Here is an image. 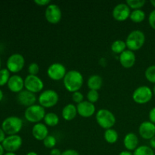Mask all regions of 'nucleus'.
Wrapping results in <instances>:
<instances>
[{
  "label": "nucleus",
  "instance_id": "f257e3e1",
  "mask_svg": "<svg viewBox=\"0 0 155 155\" xmlns=\"http://www.w3.org/2000/svg\"><path fill=\"white\" fill-rule=\"evenodd\" d=\"M83 82L84 79L83 74L76 70L68 71L64 78L63 79L64 88L71 93L78 92L83 86Z\"/></svg>",
  "mask_w": 155,
  "mask_h": 155
},
{
  "label": "nucleus",
  "instance_id": "f03ea898",
  "mask_svg": "<svg viewBox=\"0 0 155 155\" xmlns=\"http://www.w3.org/2000/svg\"><path fill=\"white\" fill-rule=\"evenodd\" d=\"M127 49L135 51L140 49L145 42V35L142 30H135L129 33L126 39Z\"/></svg>",
  "mask_w": 155,
  "mask_h": 155
},
{
  "label": "nucleus",
  "instance_id": "7ed1b4c3",
  "mask_svg": "<svg viewBox=\"0 0 155 155\" xmlns=\"http://www.w3.org/2000/svg\"><path fill=\"white\" fill-rule=\"evenodd\" d=\"M23 123L22 119L16 116H11L5 118L2 124V129L8 136L18 135L22 130Z\"/></svg>",
  "mask_w": 155,
  "mask_h": 155
},
{
  "label": "nucleus",
  "instance_id": "20e7f679",
  "mask_svg": "<svg viewBox=\"0 0 155 155\" xmlns=\"http://www.w3.org/2000/svg\"><path fill=\"white\" fill-rule=\"evenodd\" d=\"M95 120L99 127L105 130L111 129L116 124V117L114 114L105 108L100 109L96 112Z\"/></svg>",
  "mask_w": 155,
  "mask_h": 155
},
{
  "label": "nucleus",
  "instance_id": "39448f33",
  "mask_svg": "<svg viewBox=\"0 0 155 155\" xmlns=\"http://www.w3.org/2000/svg\"><path fill=\"white\" fill-rule=\"evenodd\" d=\"M45 114V110L39 104H33L30 107H27L24 111V117L28 122L32 124H38L44 119Z\"/></svg>",
  "mask_w": 155,
  "mask_h": 155
},
{
  "label": "nucleus",
  "instance_id": "423d86ee",
  "mask_svg": "<svg viewBox=\"0 0 155 155\" xmlns=\"http://www.w3.org/2000/svg\"><path fill=\"white\" fill-rule=\"evenodd\" d=\"M58 94L53 89H46L42 91L38 97L39 104L44 108H50L54 107L58 104Z\"/></svg>",
  "mask_w": 155,
  "mask_h": 155
},
{
  "label": "nucleus",
  "instance_id": "0eeeda50",
  "mask_svg": "<svg viewBox=\"0 0 155 155\" xmlns=\"http://www.w3.org/2000/svg\"><path fill=\"white\" fill-rule=\"evenodd\" d=\"M153 91L147 86H141L136 88L133 92V100L139 104H145L149 102L153 97Z\"/></svg>",
  "mask_w": 155,
  "mask_h": 155
},
{
  "label": "nucleus",
  "instance_id": "6e6552de",
  "mask_svg": "<svg viewBox=\"0 0 155 155\" xmlns=\"http://www.w3.org/2000/svg\"><path fill=\"white\" fill-rule=\"evenodd\" d=\"M25 65V59L22 54L19 53H15L11 54L6 61V67L10 73L20 72Z\"/></svg>",
  "mask_w": 155,
  "mask_h": 155
},
{
  "label": "nucleus",
  "instance_id": "1a4fd4ad",
  "mask_svg": "<svg viewBox=\"0 0 155 155\" xmlns=\"http://www.w3.org/2000/svg\"><path fill=\"white\" fill-rule=\"evenodd\" d=\"M24 88L33 93H39L43 90L44 83L38 76L27 75L24 79Z\"/></svg>",
  "mask_w": 155,
  "mask_h": 155
},
{
  "label": "nucleus",
  "instance_id": "9d476101",
  "mask_svg": "<svg viewBox=\"0 0 155 155\" xmlns=\"http://www.w3.org/2000/svg\"><path fill=\"white\" fill-rule=\"evenodd\" d=\"M67 69L61 63H53L47 69V75L54 81H59L64 78L67 74Z\"/></svg>",
  "mask_w": 155,
  "mask_h": 155
},
{
  "label": "nucleus",
  "instance_id": "9b49d317",
  "mask_svg": "<svg viewBox=\"0 0 155 155\" xmlns=\"http://www.w3.org/2000/svg\"><path fill=\"white\" fill-rule=\"evenodd\" d=\"M45 20L51 24H57L61 20L62 12L60 7L56 4H50L45 11Z\"/></svg>",
  "mask_w": 155,
  "mask_h": 155
},
{
  "label": "nucleus",
  "instance_id": "f8f14e48",
  "mask_svg": "<svg viewBox=\"0 0 155 155\" xmlns=\"http://www.w3.org/2000/svg\"><path fill=\"white\" fill-rule=\"evenodd\" d=\"M23 140L22 138L19 135H13V136H8L2 143L5 151L7 152L15 153L22 146Z\"/></svg>",
  "mask_w": 155,
  "mask_h": 155
},
{
  "label": "nucleus",
  "instance_id": "ddd939ff",
  "mask_svg": "<svg viewBox=\"0 0 155 155\" xmlns=\"http://www.w3.org/2000/svg\"><path fill=\"white\" fill-rule=\"evenodd\" d=\"M131 10L127 3H119L113 9L112 16L114 19L117 21H125L130 18Z\"/></svg>",
  "mask_w": 155,
  "mask_h": 155
},
{
  "label": "nucleus",
  "instance_id": "4468645a",
  "mask_svg": "<svg viewBox=\"0 0 155 155\" xmlns=\"http://www.w3.org/2000/svg\"><path fill=\"white\" fill-rule=\"evenodd\" d=\"M36 94L27 91V89H24L17 95V101L21 105L24 107H30L36 103Z\"/></svg>",
  "mask_w": 155,
  "mask_h": 155
},
{
  "label": "nucleus",
  "instance_id": "2eb2a0df",
  "mask_svg": "<svg viewBox=\"0 0 155 155\" xmlns=\"http://www.w3.org/2000/svg\"><path fill=\"white\" fill-rule=\"evenodd\" d=\"M77 113L83 118H89L93 116L95 113V106L88 101H83L77 105Z\"/></svg>",
  "mask_w": 155,
  "mask_h": 155
},
{
  "label": "nucleus",
  "instance_id": "dca6fc26",
  "mask_svg": "<svg viewBox=\"0 0 155 155\" xmlns=\"http://www.w3.org/2000/svg\"><path fill=\"white\" fill-rule=\"evenodd\" d=\"M139 133L142 139L150 140L155 136V124L150 121H144L139 126Z\"/></svg>",
  "mask_w": 155,
  "mask_h": 155
},
{
  "label": "nucleus",
  "instance_id": "f3484780",
  "mask_svg": "<svg viewBox=\"0 0 155 155\" xmlns=\"http://www.w3.org/2000/svg\"><path fill=\"white\" fill-rule=\"evenodd\" d=\"M136 58L134 51L129 49H127L119 55L120 63L122 65L123 68H127V69H130L134 66L136 63Z\"/></svg>",
  "mask_w": 155,
  "mask_h": 155
},
{
  "label": "nucleus",
  "instance_id": "a211bd4d",
  "mask_svg": "<svg viewBox=\"0 0 155 155\" xmlns=\"http://www.w3.org/2000/svg\"><path fill=\"white\" fill-rule=\"evenodd\" d=\"M8 88L9 90L15 93H19L24 90V80L18 74H14L11 76L8 82Z\"/></svg>",
  "mask_w": 155,
  "mask_h": 155
},
{
  "label": "nucleus",
  "instance_id": "6ab92c4d",
  "mask_svg": "<svg viewBox=\"0 0 155 155\" xmlns=\"http://www.w3.org/2000/svg\"><path fill=\"white\" fill-rule=\"evenodd\" d=\"M32 135L36 140L43 141L48 136V127L42 123L34 124L32 128Z\"/></svg>",
  "mask_w": 155,
  "mask_h": 155
},
{
  "label": "nucleus",
  "instance_id": "aec40b11",
  "mask_svg": "<svg viewBox=\"0 0 155 155\" xmlns=\"http://www.w3.org/2000/svg\"><path fill=\"white\" fill-rule=\"evenodd\" d=\"M139 138L133 133H129L124 136V145L129 151H134L139 147Z\"/></svg>",
  "mask_w": 155,
  "mask_h": 155
},
{
  "label": "nucleus",
  "instance_id": "412c9836",
  "mask_svg": "<svg viewBox=\"0 0 155 155\" xmlns=\"http://www.w3.org/2000/svg\"><path fill=\"white\" fill-rule=\"evenodd\" d=\"M77 114H78V113H77V106H75L72 103L66 104L62 109V117L66 121L73 120L77 117Z\"/></svg>",
  "mask_w": 155,
  "mask_h": 155
},
{
  "label": "nucleus",
  "instance_id": "4be33fe9",
  "mask_svg": "<svg viewBox=\"0 0 155 155\" xmlns=\"http://www.w3.org/2000/svg\"><path fill=\"white\" fill-rule=\"evenodd\" d=\"M103 84L102 77L99 75H92L87 80V86L89 90H99Z\"/></svg>",
  "mask_w": 155,
  "mask_h": 155
},
{
  "label": "nucleus",
  "instance_id": "5701e85b",
  "mask_svg": "<svg viewBox=\"0 0 155 155\" xmlns=\"http://www.w3.org/2000/svg\"><path fill=\"white\" fill-rule=\"evenodd\" d=\"M43 120L47 127H54L59 124V117L57 114L49 112V113H46Z\"/></svg>",
  "mask_w": 155,
  "mask_h": 155
},
{
  "label": "nucleus",
  "instance_id": "b1692460",
  "mask_svg": "<svg viewBox=\"0 0 155 155\" xmlns=\"http://www.w3.org/2000/svg\"><path fill=\"white\" fill-rule=\"evenodd\" d=\"M110 48L114 53L120 54L121 53L127 50V44H126L125 41L117 39V40L114 41L113 43L111 44Z\"/></svg>",
  "mask_w": 155,
  "mask_h": 155
},
{
  "label": "nucleus",
  "instance_id": "393cba45",
  "mask_svg": "<svg viewBox=\"0 0 155 155\" xmlns=\"http://www.w3.org/2000/svg\"><path fill=\"white\" fill-rule=\"evenodd\" d=\"M104 140H105L107 143L114 144L117 142L119 136H118L117 132L111 128L105 130L104 134Z\"/></svg>",
  "mask_w": 155,
  "mask_h": 155
},
{
  "label": "nucleus",
  "instance_id": "a878e982",
  "mask_svg": "<svg viewBox=\"0 0 155 155\" xmlns=\"http://www.w3.org/2000/svg\"><path fill=\"white\" fill-rule=\"evenodd\" d=\"M145 13L142 9L133 10L130 14V19L134 23H141L145 20Z\"/></svg>",
  "mask_w": 155,
  "mask_h": 155
},
{
  "label": "nucleus",
  "instance_id": "bb28decb",
  "mask_svg": "<svg viewBox=\"0 0 155 155\" xmlns=\"http://www.w3.org/2000/svg\"><path fill=\"white\" fill-rule=\"evenodd\" d=\"M133 155H155L154 151L150 146L140 145L134 151Z\"/></svg>",
  "mask_w": 155,
  "mask_h": 155
},
{
  "label": "nucleus",
  "instance_id": "cd10ccee",
  "mask_svg": "<svg viewBox=\"0 0 155 155\" xmlns=\"http://www.w3.org/2000/svg\"><path fill=\"white\" fill-rule=\"evenodd\" d=\"M145 77L148 82L155 84V64L147 68L145 72Z\"/></svg>",
  "mask_w": 155,
  "mask_h": 155
},
{
  "label": "nucleus",
  "instance_id": "c85d7f7f",
  "mask_svg": "<svg viewBox=\"0 0 155 155\" xmlns=\"http://www.w3.org/2000/svg\"><path fill=\"white\" fill-rule=\"evenodd\" d=\"M146 2L145 0H127L126 2L127 5L130 8V9L133 10H138L141 9L144 5H145Z\"/></svg>",
  "mask_w": 155,
  "mask_h": 155
},
{
  "label": "nucleus",
  "instance_id": "c756f323",
  "mask_svg": "<svg viewBox=\"0 0 155 155\" xmlns=\"http://www.w3.org/2000/svg\"><path fill=\"white\" fill-rule=\"evenodd\" d=\"M10 77V71L7 68H2L0 70V86L8 84Z\"/></svg>",
  "mask_w": 155,
  "mask_h": 155
},
{
  "label": "nucleus",
  "instance_id": "7c9ffc66",
  "mask_svg": "<svg viewBox=\"0 0 155 155\" xmlns=\"http://www.w3.org/2000/svg\"><path fill=\"white\" fill-rule=\"evenodd\" d=\"M43 145L46 148H48V149H53L55 147L56 144H57V139L54 136H51V135H48L43 141Z\"/></svg>",
  "mask_w": 155,
  "mask_h": 155
},
{
  "label": "nucleus",
  "instance_id": "2f4dec72",
  "mask_svg": "<svg viewBox=\"0 0 155 155\" xmlns=\"http://www.w3.org/2000/svg\"><path fill=\"white\" fill-rule=\"evenodd\" d=\"M86 98H87L88 101L92 103V104H95L99 99V93L98 91L89 90L86 95Z\"/></svg>",
  "mask_w": 155,
  "mask_h": 155
},
{
  "label": "nucleus",
  "instance_id": "473e14b6",
  "mask_svg": "<svg viewBox=\"0 0 155 155\" xmlns=\"http://www.w3.org/2000/svg\"><path fill=\"white\" fill-rule=\"evenodd\" d=\"M27 71H28V73L30 75L37 76V74L39 72V66L38 65V64L33 62V63H31L29 65Z\"/></svg>",
  "mask_w": 155,
  "mask_h": 155
},
{
  "label": "nucleus",
  "instance_id": "72a5a7b5",
  "mask_svg": "<svg viewBox=\"0 0 155 155\" xmlns=\"http://www.w3.org/2000/svg\"><path fill=\"white\" fill-rule=\"evenodd\" d=\"M72 101L74 103H77V104H80L84 101V95L80 91L74 92V93H72Z\"/></svg>",
  "mask_w": 155,
  "mask_h": 155
},
{
  "label": "nucleus",
  "instance_id": "f704fd0d",
  "mask_svg": "<svg viewBox=\"0 0 155 155\" xmlns=\"http://www.w3.org/2000/svg\"><path fill=\"white\" fill-rule=\"evenodd\" d=\"M148 23L151 28L155 30V9L151 11L148 16Z\"/></svg>",
  "mask_w": 155,
  "mask_h": 155
},
{
  "label": "nucleus",
  "instance_id": "c9c22d12",
  "mask_svg": "<svg viewBox=\"0 0 155 155\" xmlns=\"http://www.w3.org/2000/svg\"><path fill=\"white\" fill-rule=\"evenodd\" d=\"M34 3L39 6H48L51 4V1L49 0H35Z\"/></svg>",
  "mask_w": 155,
  "mask_h": 155
},
{
  "label": "nucleus",
  "instance_id": "e433bc0d",
  "mask_svg": "<svg viewBox=\"0 0 155 155\" xmlns=\"http://www.w3.org/2000/svg\"><path fill=\"white\" fill-rule=\"evenodd\" d=\"M148 117H149V121L152 124H155V107H152L150 110L149 114H148Z\"/></svg>",
  "mask_w": 155,
  "mask_h": 155
},
{
  "label": "nucleus",
  "instance_id": "4c0bfd02",
  "mask_svg": "<svg viewBox=\"0 0 155 155\" xmlns=\"http://www.w3.org/2000/svg\"><path fill=\"white\" fill-rule=\"evenodd\" d=\"M61 155H80V154L74 149H68L63 151Z\"/></svg>",
  "mask_w": 155,
  "mask_h": 155
},
{
  "label": "nucleus",
  "instance_id": "58836bf2",
  "mask_svg": "<svg viewBox=\"0 0 155 155\" xmlns=\"http://www.w3.org/2000/svg\"><path fill=\"white\" fill-rule=\"evenodd\" d=\"M62 152L58 149V148H53L50 151V155H61Z\"/></svg>",
  "mask_w": 155,
  "mask_h": 155
},
{
  "label": "nucleus",
  "instance_id": "ea45409f",
  "mask_svg": "<svg viewBox=\"0 0 155 155\" xmlns=\"http://www.w3.org/2000/svg\"><path fill=\"white\" fill-rule=\"evenodd\" d=\"M5 133L3 131V130L2 128H0V144L2 143L3 141L5 139Z\"/></svg>",
  "mask_w": 155,
  "mask_h": 155
},
{
  "label": "nucleus",
  "instance_id": "a19ab883",
  "mask_svg": "<svg viewBox=\"0 0 155 155\" xmlns=\"http://www.w3.org/2000/svg\"><path fill=\"white\" fill-rule=\"evenodd\" d=\"M149 143H150V147H151L152 149H155V136H154L151 139H150Z\"/></svg>",
  "mask_w": 155,
  "mask_h": 155
},
{
  "label": "nucleus",
  "instance_id": "79ce46f5",
  "mask_svg": "<svg viewBox=\"0 0 155 155\" xmlns=\"http://www.w3.org/2000/svg\"><path fill=\"white\" fill-rule=\"evenodd\" d=\"M118 155H133V154L131 152V151H127V150H126V151H121V152Z\"/></svg>",
  "mask_w": 155,
  "mask_h": 155
},
{
  "label": "nucleus",
  "instance_id": "37998d69",
  "mask_svg": "<svg viewBox=\"0 0 155 155\" xmlns=\"http://www.w3.org/2000/svg\"><path fill=\"white\" fill-rule=\"evenodd\" d=\"M4 151H5V149H4V148H3L2 145V144H0V155H4L5 154H4Z\"/></svg>",
  "mask_w": 155,
  "mask_h": 155
},
{
  "label": "nucleus",
  "instance_id": "c03bdc74",
  "mask_svg": "<svg viewBox=\"0 0 155 155\" xmlns=\"http://www.w3.org/2000/svg\"><path fill=\"white\" fill-rule=\"evenodd\" d=\"M26 155H38V154L36 152H35V151H30V152L27 153Z\"/></svg>",
  "mask_w": 155,
  "mask_h": 155
},
{
  "label": "nucleus",
  "instance_id": "a18cd8bd",
  "mask_svg": "<svg viewBox=\"0 0 155 155\" xmlns=\"http://www.w3.org/2000/svg\"><path fill=\"white\" fill-rule=\"evenodd\" d=\"M2 98H3V92H2V91L0 89V101L2 100Z\"/></svg>",
  "mask_w": 155,
  "mask_h": 155
},
{
  "label": "nucleus",
  "instance_id": "49530a36",
  "mask_svg": "<svg viewBox=\"0 0 155 155\" xmlns=\"http://www.w3.org/2000/svg\"><path fill=\"white\" fill-rule=\"evenodd\" d=\"M4 155H17L15 153H12V152H7L5 153Z\"/></svg>",
  "mask_w": 155,
  "mask_h": 155
},
{
  "label": "nucleus",
  "instance_id": "de8ad7c7",
  "mask_svg": "<svg viewBox=\"0 0 155 155\" xmlns=\"http://www.w3.org/2000/svg\"><path fill=\"white\" fill-rule=\"evenodd\" d=\"M151 4L152 5L153 7L155 8V0H151Z\"/></svg>",
  "mask_w": 155,
  "mask_h": 155
},
{
  "label": "nucleus",
  "instance_id": "09e8293b",
  "mask_svg": "<svg viewBox=\"0 0 155 155\" xmlns=\"http://www.w3.org/2000/svg\"><path fill=\"white\" fill-rule=\"evenodd\" d=\"M152 91H153V94H154V95H155V85L154 86V87H153Z\"/></svg>",
  "mask_w": 155,
  "mask_h": 155
},
{
  "label": "nucleus",
  "instance_id": "8fccbe9b",
  "mask_svg": "<svg viewBox=\"0 0 155 155\" xmlns=\"http://www.w3.org/2000/svg\"><path fill=\"white\" fill-rule=\"evenodd\" d=\"M0 70H1V58H0Z\"/></svg>",
  "mask_w": 155,
  "mask_h": 155
}]
</instances>
